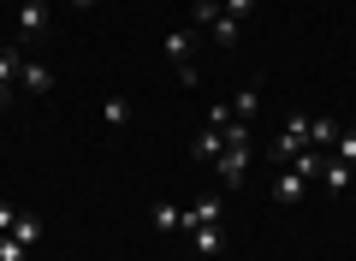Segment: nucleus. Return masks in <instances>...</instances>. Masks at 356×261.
Wrapping results in <instances>:
<instances>
[{
  "instance_id": "obj_1",
  "label": "nucleus",
  "mask_w": 356,
  "mask_h": 261,
  "mask_svg": "<svg viewBox=\"0 0 356 261\" xmlns=\"http://www.w3.org/2000/svg\"><path fill=\"white\" fill-rule=\"evenodd\" d=\"M191 18L208 30V36H214V48H220V54H232V48L243 42V24H238V18H226L214 0H196V13H191Z\"/></svg>"
},
{
  "instance_id": "obj_2",
  "label": "nucleus",
  "mask_w": 356,
  "mask_h": 261,
  "mask_svg": "<svg viewBox=\"0 0 356 261\" xmlns=\"http://www.w3.org/2000/svg\"><path fill=\"white\" fill-rule=\"evenodd\" d=\"M161 48H166V60L178 65V84H184V89H196V84H202V72H196V36H191V30H172V36H166Z\"/></svg>"
},
{
  "instance_id": "obj_3",
  "label": "nucleus",
  "mask_w": 356,
  "mask_h": 261,
  "mask_svg": "<svg viewBox=\"0 0 356 261\" xmlns=\"http://www.w3.org/2000/svg\"><path fill=\"white\" fill-rule=\"evenodd\" d=\"M309 149V113H285V125H280V137H273V161H291V155H303Z\"/></svg>"
},
{
  "instance_id": "obj_4",
  "label": "nucleus",
  "mask_w": 356,
  "mask_h": 261,
  "mask_svg": "<svg viewBox=\"0 0 356 261\" xmlns=\"http://www.w3.org/2000/svg\"><path fill=\"white\" fill-rule=\"evenodd\" d=\"M214 173L226 178V190H238L243 178H250V149H220V161H214Z\"/></svg>"
},
{
  "instance_id": "obj_5",
  "label": "nucleus",
  "mask_w": 356,
  "mask_h": 261,
  "mask_svg": "<svg viewBox=\"0 0 356 261\" xmlns=\"http://www.w3.org/2000/svg\"><path fill=\"white\" fill-rule=\"evenodd\" d=\"M303 190H309V178L297 173V166H285V173L273 178V196H280L285 208H297V202H303Z\"/></svg>"
},
{
  "instance_id": "obj_6",
  "label": "nucleus",
  "mask_w": 356,
  "mask_h": 261,
  "mask_svg": "<svg viewBox=\"0 0 356 261\" xmlns=\"http://www.w3.org/2000/svg\"><path fill=\"white\" fill-rule=\"evenodd\" d=\"M18 84H24L30 95H48V89H54V72H48L42 60H24V65H18Z\"/></svg>"
},
{
  "instance_id": "obj_7",
  "label": "nucleus",
  "mask_w": 356,
  "mask_h": 261,
  "mask_svg": "<svg viewBox=\"0 0 356 261\" xmlns=\"http://www.w3.org/2000/svg\"><path fill=\"white\" fill-rule=\"evenodd\" d=\"M255 107H261V84H243L238 95H232V107H226V113H232L238 125H250V119H255Z\"/></svg>"
},
{
  "instance_id": "obj_8",
  "label": "nucleus",
  "mask_w": 356,
  "mask_h": 261,
  "mask_svg": "<svg viewBox=\"0 0 356 261\" xmlns=\"http://www.w3.org/2000/svg\"><path fill=\"white\" fill-rule=\"evenodd\" d=\"M339 131H344V125H339V119H327V113H321V119H309V149L327 155L332 143H339Z\"/></svg>"
},
{
  "instance_id": "obj_9",
  "label": "nucleus",
  "mask_w": 356,
  "mask_h": 261,
  "mask_svg": "<svg viewBox=\"0 0 356 261\" xmlns=\"http://www.w3.org/2000/svg\"><path fill=\"white\" fill-rule=\"evenodd\" d=\"M18 30H24V36H42V30H48V0H24V6H18Z\"/></svg>"
},
{
  "instance_id": "obj_10",
  "label": "nucleus",
  "mask_w": 356,
  "mask_h": 261,
  "mask_svg": "<svg viewBox=\"0 0 356 261\" xmlns=\"http://www.w3.org/2000/svg\"><path fill=\"white\" fill-rule=\"evenodd\" d=\"M220 149H226V137H220L214 125H208V131H196V143H191V161H208V166H214V161H220Z\"/></svg>"
},
{
  "instance_id": "obj_11",
  "label": "nucleus",
  "mask_w": 356,
  "mask_h": 261,
  "mask_svg": "<svg viewBox=\"0 0 356 261\" xmlns=\"http://www.w3.org/2000/svg\"><path fill=\"white\" fill-rule=\"evenodd\" d=\"M149 226H154V232H184V208H178V202H154Z\"/></svg>"
},
{
  "instance_id": "obj_12",
  "label": "nucleus",
  "mask_w": 356,
  "mask_h": 261,
  "mask_svg": "<svg viewBox=\"0 0 356 261\" xmlns=\"http://www.w3.org/2000/svg\"><path fill=\"white\" fill-rule=\"evenodd\" d=\"M191 244H196V255H220L226 249V232L220 226H191Z\"/></svg>"
},
{
  "instance_id": "obj_13",
  "label": "nucleus",
  "mask_w": 356,
  "mask_h": 261,
  "mask_svg": "<svg viewBox=\"0 0 356 261\" xmlns=\"http://www.w3.org/2000/svg\"><path fill=\"white\" fill-rule=\"evenodd\" d=\"M191 226H220V196H202L196 208H184V232Z\"/></svg>"
},
{
  "instance_id": "obj_14",
  "label": "nucleus",
  "mask_w": 356,
  "mask_h": 261,
  "mask_svg": "<svg viewBox=\"0 0 356 261\" xmlns=\"http://www.w3.org/2000/svg\"><path fill=\"white\" fill-rule=\"evenodd\" d=\"M321 178H327L332 196H339V190H350V166H344V161H327V166H321Z\"/></svg>"
},
{
  "instance_id": "obj_15",
  "label": "nucleus",
  "mask_w": 356,
  "mask_h": 261,
  "mask_svg": "<svg viewBox=\"0 0 356 261\" xmlns=\"http://www.w3.org/2000/svg\"><path fill=\"white\" fill-rule=\"evenodd\" d=\"M13 237H18V244H36V237H42V220H36V214H18V220H13Z\"/></svg>"
},
{
  "instance_id": "obj_16",
  "label": "nucleus",
  "mask_w": 356,
  "mask_h": 261,
  "mask_svg": "<svg viewBox=\"0 0 356 261\" xmlns=\"http://www.w3.org/2000/svg\"><path fill=\"white\" fill-rule=\"evenodd\" d=\"M18 65H24V54H18L13 42H6V48H0V84H13V77H18Z\"/></svg>"
},
{
  "instance_id": "obj_17",
  "label": "nucleus",
  "mask_w": 356,
  "mask_h": 261,
  "mask_svg": "<svg viewBox=\"0 0 356 261\" xmlns=\"http://www.w3.org/2000/svg\"><path fill=\"white\" fill-rule=\"evenodd\" d=\"M102 119H107V125H125V119H131V101H125V95H107Z\"/></svg>"
},
{
  "instance_id": "obj_18",
  "label": "nucleus",
  "mask_w": 356,
  "mask_h": 261,
  "mask_svg": "<svg viewBox=\"0 0 356 261\" xmlns=\"http://www.w3.org/2000/svg\"><path fill=\"white\" fill-rule=\"evenodd\" d=\"M332 161H344V166H356V131H339V143H332Z\"/></svg>"
},
{
  "instance_id": "obj_19",
  "label": "nucleus",
  "mask_w": 356,
  "mask_h": 261,
  "mask_svg": "<svg viewBox=\"0 0 356 261\" xmlns=\"http://www.w3.org/2000/svg\"><path fill=\"white\" fill-rule=\"evenodd\" d=\"M24 255H30V249H24V244H18V237H13V232H0V261H24Z\"/></svg>"
},
{
  "instance_id": "obj_20",
  "label": "nucleus",
  "mask_w": 356,
  "mask_h": 261,
  "mask_svg": "<svg viewBox=\"0 0 356 261\" xmlns=\"http://www.w3.org/2000/svg\"><path fill=\"white\" fill-rule=\"evenodd\" d=\"M250 13H255V0H226V18H238V24H243Z\"/></svg>"
},
{
  "instance_id": "obj_21",
  "label": "nucleus",
  "mask_w": 356,
  "mask_h": 261,
  "mask_svg": "<svg viewBox=\"0 0 356 261\" xmlns=\"http://www.w3.org/2000/svg\"><path fill=\"white\" fill-rule=\"evenodd\" d=\"M13 220H18V208H13V202H0V232H13Z\"/></svg>"
},
{
  "instance_id": "obj_22",
  "label": "nucleus",
  "mask_w": 356,
  "mask_h": 261,
  "mask_svg": "<svg viewBox=\"0 0 356 261\" xmlns=\"http://www.w3.org/2000/svg\"><path fill=\"white\" fill-rule=\"evenodd\" d=\"M72 6H95V0H72Z\"/></svg>"
},
{
  "instance_id": "obj_23",
  "label": "nucleus",
  "mask_w": 356,
  "mask_h": 261,
  "mask_svg": "<svg viewBox=\"0 0 356 261\" xmlns=\"http://www.w3.org/2000/svg\"><path fill=\"white\" fill-rule=\"evenodd\" d=\"M0 107H6V84H0Z\"/></svg>"
}]
</instances>
